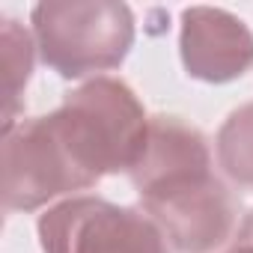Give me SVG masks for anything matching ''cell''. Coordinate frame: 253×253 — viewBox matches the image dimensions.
Here are the masks:
<instances>
[{"instance_id": "1", "label": "cell", "mask_w": 253, "mask_h": 253, "mask_svg": "<svg viewBox=\"0 0 253 253\" xmlns=\"http://www.w3.org/2000/svg\"><path fill=\"white\" fill-rule=\"evenodd\" d=\"M143 211L176 253H209L235 226V200L211 173L209 140L179 116H152L149 140L128 173Z\"/></svg>"}, {"instance_id": "2", "label": "cell", "mask_w": 253, "mask_h": 253, "mask_svg": "<svg viewBox=\"0 0 253 253\" xmlns=\"http://www.w3.org/2000/svg\"><path fill=\"white\" fill-rule=\"evenodd\" d=\"M48 116L89 188L104 176L131 173L149 140V116L140 98L116 78L81 84Z\"/></svg>"}, {"instance_id": "3", "label": "cell", "mask_w": 253, "mask_h": 253, "mask_svg": "<svg viewBox=\"0 0 253 253\" xmlns=\"http://www.w3.org/2000/svg\"><path fill=\"white\" fill-rule=\"evenodd\" d=\"M30 21L42 63L66 81L122 66L134 45V15L113 0H51Z\"/></svg>"}, {"instance_id": "4", "label": "cell", "mask_w": 253, "mask_h": 253, "mask_svg": "<svg viewBox=\"0 0 253 253\" xmlns=\"http://www.w3.org/2000/svg\"><path fill=\"white\" fill-rule=\"evenodd\" d=\"M36 229L45 253H167V238L146 211L104 197H69Z\"/></svg>"}, {"instance_id": "5", "label": "cell", "mask_w": 253, "mask_h": 253, "mask_svg": "<svg viewBox=\"0 0 253 253\" xmlns=\"http://www.w3.org/2000/svg\"><path fill=\"white\" fill-rule=\"evenodd\" d=\"M86 188L89 182L72 164L51 116L21 119L3 131V206L9 211H33Z\"/></svg>"}, {"instance_id": "6", "label": "cell", "mask_w": 253, "mask_h": 253, "mask_svg": "<svg viewBox=\"0 0 253 253\" xmlns=\"http://www.w3.org/2000/svg\"><path fill=\"white\" fill-rule=\"evenodd\" d=\"M179 51L185 72L206 84H226L253 69L250 27L220 6H191L182 12Z\"/></svg>"}, {"instance_id": "7", "label": "cell", "mask_w": 253, "mask_h": 253, "mask_svg": "<svg viewBox=\"0 0 253 253\" xmlns=\"http://www.w3.org/2000/svg\"><path fill=\"white\" fill-rule=\"evenodd\" d=\"M33 39L30 33L15 21L3 18L0 24V57H3V131L15 125V116L21 110V95L27 89L30 72H33Z\"/></svg>"}, {"instance_id": "8", "label": "cell", "mask_w": 253, "mask_h": 253, "mask_svg": "<svg viewBox=\"0 0 253 253\" xmlns=\"http://www.w3.org/2000/svg\"><path fill=\"white\" fill-rule=\"evenodd\" d=\"M217 164L223 173L253 191V101L229 113L217 131Z\"/></svg>"}, {"instance_id": "9", "label": "cell", "mask_w": 253, "mask_h": 253, "mask_svg": "<svg viewBox=\"0 0 253 253\" xmlns=\"http://www.w3.org/2000/svg\"><path fill=\"white\" fill-rule=\"evenodd\" d=\"M238 244H250L253 247V211L241 220V226H238Z\"/></svg>"}, {"instance_id": "10", "label": "cell", "mask_w": 253, "mask_h": 253, "mask_svg": "<svg viewBox=\"0 0 253 253\" xmlns=\"http://www.w3.org/2000/svg\"><path fill=\"white\" fill-rule=\"evenodd\" d=\"M226 253H253V247H250V244H235V247H229Z\"/></svg>"}]
</instances>
